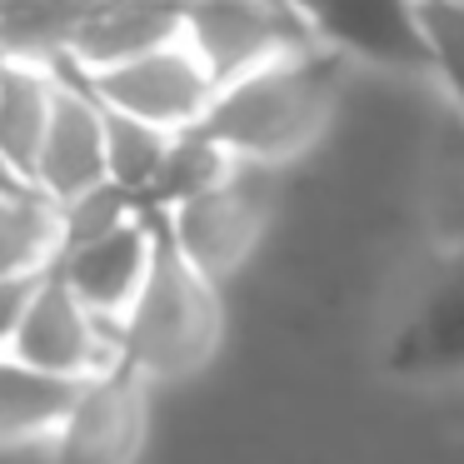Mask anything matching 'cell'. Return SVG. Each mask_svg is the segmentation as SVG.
Returning <instances> with one entry per match:
<instances>
[{"mask_svg":"<svg viewBox=\"0 0 464 464\" xmlns=\"http://www.w3.org/2000/svg\"><path fill=\"white\" fill-rule=\"evenodd\" d=\"M340 71L344 61L320 45L280 55L245 81L225 85L200 130L235 165L280 170L330 130L334 101H340Z\"/></svg>","mask_w":464,"mask_h":464,"instance_id":"6da1fadb","label":"cell"},{"mask_svg":"<svg viewBox=\"0 0 464 464\" xmlns=\"http://www.w3.org/2000/svg\"><path fill=\"white\" fill-rule=\"evenodd\" d=\"M160 220V215H155ZM220 350V285L180 260L160 225V255L145 280L135 310L121 320V354L125 370L140 380H190Z\"/></svg>","mask_w":464,"mask_h":464,"instance_id":"7a4b0ae2","label":"cell"},{"mask_svg":"<svg viewBox=\"0 0 464 464\" xmlns=\"http://www.w3.org/2000/svg\"><path fill=\"white\" fill-rule=\"evenodd\" d=\"M170 5H190V0H170Z\"/></svg>","mask_w":464,"mask_h":464,"instance_id":"603a6c76","label":"cell"},{"mask_svg":"<svg viewBox=\"0 0 464 464\" xmlns=\"http://www.w3.org/2000/svg\"><path fill=\"white\" fill-rule=\"evenodd\" d=\"M45 275H25V280H0V354L15 350V334H21L25 314H31V300L41 290Z\"/></svg>","mask_w":464,"mask_h":464,"instance_id":"ffe728a7","label":"cell"},{"mask_svg":"<svg viewBox=\"0 0 464 464\" xmlns=\"http://www.w3.org/2000/svg\"><path fill=\"white\" fill-rule=\"evenodd\" d=\"M170 145H175V135L160 130V125L105 111V170H111V185H121L140 205L155 190V180H160L165 160H170Z\"/></svg>","mask_w":464,"mask_h":464,"instance_id":"e0dca14e","label":"cell"},{"mask_svg":"<svg viewBox=\"0 0 464 464\" xmlns=\"http://www.w3.org/2000/svg\"><path fill=\"white\" fill-rule=\"evenodd\" d=\"M55 210H61V255H65V250H81V245L115 235L135 215H145V205L135 195H125L121 185H101V190H85L75 200L55 205Z\"/></svg>","mask_w":464,"mask_h":464,"instance_id":"d6986e66","label":"cell"},{"mask_svg":"<svg viewBox=\"0 0 464 464\" xmlns=\"http://www.w3.org/2000/svg\"><path fill=\"white\" fill-rule=\"evenodd\" d=\"M185 45L205 61L215 85H235L280 55L310 51L290 0H190L185 5Z\"/></svg>","mask_w":464,"mask_h":464,"instance_id":"5b68a950","label":"cell"},{"mask_svg":"<svg viewBox=\"0 0 464 464\" xmlns=\"http://www.w3.org/2000/svg\"><path fill=\"white\" fill-rule=\"evenodd\" d=\"M390 360L404 374H464V245L414 285Z\"/></svg>","mask_w":464,"mask_h":464,"instance_id":"8fae6325","label":"cell"},{"mask_svg":"<svg viewBox=\"0 0 464 464\" xmlns=\"http://www.w3.org/2000/svg\"><path fill=\"white\" fill-rule=\"evenodd\" d=\"M155 255H160V220L150 210L135 215L130 225H121L115 235L95 245H81V250H65L55 260V275L65 280V290L95 310L101 320L121 324L125 314L135 310L145 280L155 270Z\"/></svg>","mask_w":464,"mask_h":464,"instance_id":"30bf717a","label":"cell"},{"mask_svg":"<svg viewBox=\"0 0 464 464\" xmlns=\"http://www.w3.org/2000/svg\"><path fill=\"white\" fill-rule=\"evenodd\" d=\"M15 360L31 364V370L51 374L61 384H91L101 374L121 370V324L101 320L95 310H85L71 290H65L61 275H45L41 290L31 300L21 334H15Z\"/></svg>","mask_w":464,"mask_h":464,"instance_id":"8992f818","label":"cell"},{"mask_svg":"<svg viewBox=\"0 0 464 464\" xmlns=\"http://www.w3.org/2000/svg\"><path fill=\"white\" fill-rule=\"evenodd\" d=\"M61 260V210L31 185H0V280L51 275Z\"/></svg>","mask_w":464,"mask_h":464,"instance_id":"9a60e30c","label":"cell"},{"mask_svg":"<svg viewBox=\"0 0 464 464\" xmlns=\"http://www.w3.org/2000/svg\"><path fill=\"white\" fill-rule=\"evenodd\" d=\"M440 220H444L450 245H464V155L454 160V175L444 180V190H440Z\"/></svg>","mask_w":464,"mask_h":464,"instance_id":"44dd1931","label":"cell"},{"mask_svg":"<svg viewBox=\"0 0 464 464\" xmlns=\"http://www.w3.org/2000/svg\"><path fill=\"white\" fill-rule=\"evenodd\" d=\"M0 185H15V180H5V170H0Z\"/></svg>","mask_w":464,"mask_h":464,"instance_id":"7402d4cb","label":"cell"},{"mask_svg":"<svg viewBox=\"0 0 464 464\" xmlns=\"http://www.w3.org/2000/svg\"><path fill=\"white\" fill-rule=\"evenodd\" d=\"M420 21L430 41V81L464 121V0H420Z\"/></svg>","mask_w":464,"mask_h":464,"instance_id":"ac0fdd59","label":"cell"},{"mask_svg":"<svg viewBox=\"0 0 464 464\" xmlns=\"http://www.w3.org/2000/svg\"><path fill=\"white\" fill-rule=\"evenodd\" d=\"M81 384H61L51 374L0 354V450L15 444H51L61 420L71 414Z\"/></svg>","mask_w":464,"mask_h":464,"instance_id":"5bb4252c","label":"cell"},{"mask_svg":"<svg viewBox=\"0 0 464 464\" xmlns=\"http://www.w3.org/2000/svg\"><path fill=\"white\" fill-rule=\"evenodd\" d=\"M81 81L91 85V95L105 111L150 121L170 135L200 130L210 105H215V95H220L215 75L205 71V61L185 45V35L175 45H165V51H155V55H140V61L115 65V71H101V75H81Z\"/></svg>","mask_w":464,"mask_h":464,"instance_id":"52a82bcc","label":"cell"},{"mask_svg":"<svg viewBox=\"0 0 464 464\" xmlns=\"http://www.w3.org/2000/svg\"><path fill=\"white\" fill-rule=\"evenodd\" d=\"M55 71H61V91H55V115L45 130L41 160H35L31 190L65 205L85 190L111 185V170H105V105L65 61H55Z\"/></svg>","mask_w":464,"mask_h":464,"instance_id":"9c48e42d","label":"cell"},{"mask_svg":"<svg viewBox=\"0 0 464 464\" xmlns=\"http://www.w3.org/2000/svg\"><path fill=\"white\" fill-rule=\"evenodd\" d=\"M230 175H235V160L210 140V135H205V130H185V135H175L170 160H165L155 190L145 195V210H150V215H170V210H180V205L210 195L215 185H225Z\"/></svg>","mask_w":464,"mask_h":464,"instance_id":"2e32d148","label":"cell"},{"mask_svg":"<svg viewBox=\"0 0 464 464\" xmlns=\"http://www.w3.org/2000/svg\"><path fill=\"white\" fill-rule=\"evenodd\" d=\"M91 5H101V0H91Z\"/></svg>","mask_w":464,"mask_h":464,"instance_id":"cb8c5ba5","label":"cell"},{"mask_svg":"<svg viewBox=\"0 0 464 464\" xmlns=\"http://www.w3.org/2000/svg\"><path fill=\"white\" fill-rule=\"evenodd\" d=\"M55 91H61L55 65L0 55V170L5 180H35V160L55 115Z\"/></svg>","mask_w":464,"mask_h":464,"instance_id":"4fadbf2b","label":"cell"},{"mask_svg":"<svg viewBox=\"0 0 464 464\" xmlns=\"http://www.w3.org/2000/svg\"><path fill=\"white\" fill-rule=\"evenodd\" d=\"M275 220V170L260 165H235L225 185L210 195L160 215L170 245L190 270H200L210 285H230L255 260L265 230Z\"/></svg>","mask_w":464,"mask_h":464,"instance_id":"3957f363","label":"cell"},{"mask_svg":"<svg viewBox=\"0 0 464 464\" xmlns=\"http://www.w3.org/2000/svg\"><path fill=\"white\" fill-rule=\"evenodd\" d=\"M304 35L344 65L394 75H430L420 0H290Z\"/></svg>","mask_w":464,"mask_h":464,"instance_id":"277c9868","label":"cell"},{"mask_svg":"<svg viewBox=\"0 0 464 464\" xmlns=\"http://www.w3.org/2000/svg\"><path fill=\"white\" fill-rule=\"evenodd\" d=\"M150 434V380L111 370L75 390L71 414L51 440L55 464H135Z\"/></svg>","mask_w":464,"mask_h":464,"instance_id":"ba28073f","label":"cell"},{"mask_svg":"<svg viewBox=\"0 0 464 464\" xmlns=\"http://www.w3.org/2000/svg\"><path fill=\"white\" fill-rule=\"evenodd\" d=\"M185 35V5L170 0H101L81 15L65 65L75 75H101L115 65H130L140 55H155Z\"/></svg>","mask_w":464,"mask_h":464,"instance_id":"7c38bea8","label":"cell"}]
</instances>
